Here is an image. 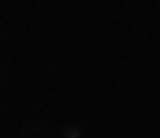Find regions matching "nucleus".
Wrapping results in <instances>:
<instances>
[{"label":"nucleus","instance_id":"nucleus-2","mask_svg":"<svg viewBox=\"0 0 160 138\" xmlns=\"http://www.w3.org/2000/svg\"><path fill=\"white\" fill-rule=\"evenodd\" d=\"M0 82H4V75H0Z\"/></svg>","mask_w":160,"mask_h":138},{"label":"nucleus","instance_id":"nucleus-1","mask_svg":"<svg viewBox=\"0 0 160 138\" xmlns=\"http://www.w3.org/2000/svg\"><path fill=\"white\" fill-rule=\"evenodd\" d=\"M60 138H82V131H78V127H75V123H67V127L60 131Z\"/></svg>","mask_w":160,"mask_h":138}]
</instances>
